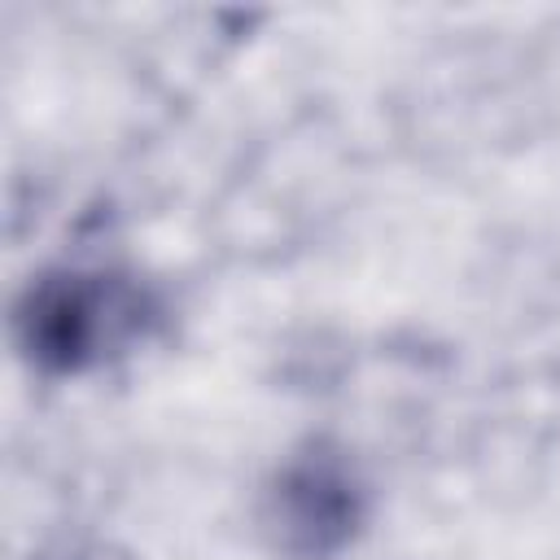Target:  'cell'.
I'll return each mask as SVG.
<instances>
[{"label":"cell","instance_id":"cell-2","mask_svg":"<svg viewBox=\"0 0 560 560\" xmlns=\"http://www.w3.org/2000/svg\"><path fill=\"white\" fill-rule=\"evenodd\" d=\"M368 521V481L354 459L311 438L280 459L262 490V534L284 560H332Z\"/></svg>","mask_w":560,"mask_h":560},{"label":"cell","instance_id":"cell-3","mask_svg":"<svg viewBox=\"0 0 560 560\" xmlns=\"http://www.w3.org/2000/svg\"><path fill=\"white\" fill-rule=\"evenodd\" d=\"M39 560H88L83 551H48V556H39Z\"/></svg>","mask_w":560,"mask_h":560},{"label":"cell","instance_id":"cell-1","mask_svg":"<svg viewBox=\"0 0 560 560\" xmlns=\"http://www.w3.org/2000/svg\"><path fill=\"white\" fill-rule=\"evenodd\" d=\"M149 324L144 289L122 271L52 267L13 306L18 350L52 376H74L127 350Z\"/></svg>","mask_w":560,"mask_h":560}]
</instances>
